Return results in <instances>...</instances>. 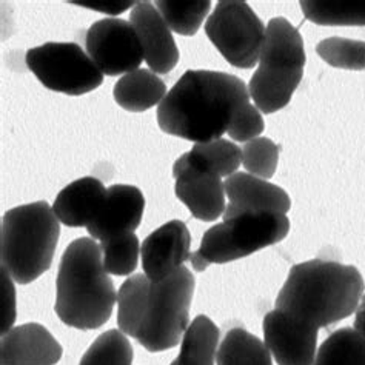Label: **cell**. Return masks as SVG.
<instances>
[{
	"label": "cell",
	"instance_id": "33",
	"mask_svg": "<svg viewBox=\"0 0 365 365\" xmlns=\"http://www.w3.org/2000/svg\"><path fill=\"white\" fill-rule=\"evenodd\" d=\"M354 314H356V318H354L353 329L365 338V293L362 294L359 305H358L356 312H354Z\"/></svg>",
	"mask_w": 365,
	"mask_h": 365
},
{
	"label": "cell",
	"instance_id": "7",
	"mask_svg": "<svg viewBox=\"0 0 365 365\" xmlns=\"http://www.w3.org/2000/svg\"><path fill=\"white\" fill-rule=\"evenodd\" d=\"M288 230L290 220L279 213H250L225 219L207 230L190 261L196 272H204L210 264L233 262L281 242Z\"/></svg>",
	"mask_w": 365,
	"mask_h": 365
},
{
	"label": "cell",
	"instance_id": "3",
	"mask_svg": "<svg viewBox=\"0 0 365 365\" xmlns=\"http://www.w3.org/2000/svg\"><path fill=\"white\" fill-rule=\"evenodd\" d=\"M362 294L364 279L356 267L313 259L292 267L276 310L322 329L351 316Z\"/></svg>",
	"mask_w": 365,
	"mask_h": 365
},
{
	"label": "cell",
	"instance_id": "24",
	"mask_svg": "<svg viewBox=\"0 0 365 365\" xmlns=\"http://www.w3.org/2000/svg\"><path fill=\"white\" fill-rule=\"evenodd\" d=\"M188 158L200 168L215 173L219 178H230L242 163V150L227 139L196 143Z\"/></svg>",
	"mask_w": 365,
	"mask_h": 365
},
{
	"label": "cell",
	"instance_id": "13",
	"mask_svg": "<svg viewBox=\"0 0 365 365\" xmlns=\"http://www.w3.org/2000/svg\"><path fill=\"white\" fill-rule=\"evenodd\" d=\"M191 237L184 222L170 220L147 236L140 247L142 267L153 282H162L188 261Z\"/></svg>",
	"mask_w": 365,
	"mask_h": 365
},
{
	"label": "cell",
	"instance_id": "17",
	"mask_svg": "<svg viewBox=\"0 0 365 365\" xmlns=\"http://www.w3.org/2000/svg\"><path fill=\"white\" fill-rule=\"evenodd\" d=\"M62 353L54 336L36 322L14 327L0 339V365H56Z\"/></svg>",
	"mask_w": 365,
	"mask_h": 365
},
{
	"label": "cell",
	"instance_id": "4",
	"mask_svg": "<svg viewBox=\"0 0 365 365\" xmlns=\"http://www.w3.org/2000/svg\"><path fill=\"white\" fill-rule=\"evenodd\" d=\"M118 294L105 270L101 245L91 237L73 241L62 255L54 312L68 327L96 330L110 321Z\"/></svg>",
	"mask_w": 365,
	"mask_h": 365
},
{
	"label": "cell",
	"instance_id": "28",
	"mask_svg": "<svg viewBox=\"0 0 365 365\" xmlns=\"http://www.w3.org/2000/svg\"><path fill=\"white\" fill-rule=\"evenodd\" d=\"M321 59L334 68L361 71L365 70V42L329 37L316 46Z\"/></svg>",
	"mask_w": 365,
	"mask_h": 365
},
{
	"label": "cell",
	"instance_id": "27",
	"mask_svg": "<svg viewBox=\"0 0 365 365\" xmlns=\"http://www.w3.org/2000/svg\"><path fill=\"white\" fill-rule=\"evenodd\" d=\"M102 261L108 274L130 276L138 268L140 244L134 233H127L101 242Z\"/></svg>",
	"mask_w": 365,
	"mask_h": 365
},
{
	"label": "cell",
	"instance_id": "22",
	"mask_svg": "<svg viewBox=\"0 0 365 365\" xmlns=\"http://www.w3.org/2000/svg\"><path fill=\"white\" fill-rule=\"evenodd\" d=\"M307 21L322 26H365V0L301 2Z\"/></svg>",
	"mask_w": 365,
	"mask_h": 365
},
{
	"label": "cell",
	"instance_id": "9",
	"mask_svg": "<svg viewBox=\"0 0 365 365\" xmlns=\"http://www.w3.org/2000/svg\"><path fill=\"white\" fill-rule=\"evenodd\" d=\"M262 21L247 2L222 0L207 19L205 34L224 59L236 68L250 70L259 62L265 39Z\"/></svg>",
	"mask_w": 365,
	"mask_h": 365
},
{
	"label": "cell",
	"instance_id": "31",
	"mask_svg": "<svg viewBox=\"0 0 365 365\" xmlns=\"http://www.w3.org/2000/svg\"><path fill=\"white\" fill-rule=\"evenodd\" d=\"M16 321V288L13 277L2 270V334L13 329Z\"/></svg>",
	"mask_w": 365,
	"mask_h": 365
},
{
	"label": "cell",
	"instance_id": "19",
	"mask_svg": "<svg viewBox=\"0 0 365 365\" xmlns=\"http://www.w3.org/2000/svg\"><path fill=\"white\" fill-rule=\"evenodd\" d=\"M113 96L120 108L142 113L163 101L167 96V86L156 73L139 68L122 76L114 85Z\"/></svg>",
	"mask_w": 365,
	"mask_h": 365
},
{
	"label": "cell",
	"instance_id": "18",
	"mask_svg": "<svg viewBox=\"0 0 365 365\" xmlns=\"http://www.w3.org/2000/svg\"><path fill=\"white\" fill-rule=\"evenodd\" d=\"M107 196V188L96 178H82L66 185L57 195L53 211L66 227H88L98 216Z\"/></svg>",
	"mask_w": 365,
	"mask_h": 365
},
{
	"label": "cell",
	"instance_id": "2",
	"mask_svg": "<svg viewBox=\"0 0 365 365\" xmlns=\"http://www.w3.org/2000/svg\"><path fill=\"white\" fill-rule=\"evenodd\" d=\"M195 287V276L184 265L162 282L143 273L128 277L118 293L119 330L153 353L176 347L191 324Z\"/></svg>",
	"mask_w": 365,
	"mask_h": 365
},
{
	"label": "cell",
	"instance_id": "15",
	"mask_svg": "<svg viewBox=\"0 0 365 365\" xmlns=\"http://www.w3.org/2000/svg\"><path fill=\"white\" fill-rule=\"evenodd\" d=\"M143 210H145V197L138 187L111 185L107 188V196L98 216L86 227V232L101 242L134 233V230L140 225Z\"/></svg>",
	"mask_w": 365,
	"mask_h": 365
},
{
	"label": "cell",
	"instance_id": "29",
	"mask_svg": "<svg viewBox=\"0 0 365 365\" xmlns=\"http://www.w3.org/2000/svg\"><path fill=\"white\" fill-rule=\"evenodd\" d=\"M279 147L268 138H256L242 147L244 168L259 179L268 180L274 176Z\"/></svg>",
	"mask_w": 365,
	"mask_h": 365
},
{
	"label": "cell",
	"instance_id": "16",
	"mask_svg": "<svg viewBox=\"0 0 365 365\" xmlns=\"http://www.w3.org/2000/svg\"><path fill=\"white\" fill-rule=\"evenodd\" d=\"M130 24L139 36L150 70L156 74H168L175 70L179 62V50L158 8L147 0L138 2L131 9Z\"/></svg>",
	"mask_w": 365,
	"mask_h": 365
},
{
	"label": "cell",
	"instance_id": "5",
	"mask_svg": "<svg viewBox=\"0 0 365 365\" xmlns=\"http://www.w3.org/2000/svg\"><path fill=\"white\" fill-rule=\"evenodd\" d=\"M61 236L59 219L43 200L6 211L0 227L2 270L25 285L50 270Z\"/></svg>",
	"mask_w": 365,
	"mask_h": 365
},
{
	"label": "cell",
	"instance_id": "32",
	"mask_svg": "<svg viewBox=\"0 0 365 365\" xmlns=\"http://www.w3.org/2000/svg\"><path fill=\"white\" fill-rule=\"evenodd\" d=\"M70 4L108 16H119L127 11L128 8L133 9L138 2H133V0H127V2H122V0H71Z\"/></svg>",
	"mask_w": 365,
	"mask_h": 365
},
{
	"label": "cell",
	"instance_id": "11",
	"mask_svg": "<svg viewBox=\"0 0 365 365\" xmlns=\"http://www.w3.org/2000/svg\"><path fill=\"white\" fill-rule=\"evenodd\" d=\"M173 176L176 179V196L193 217L213 222L225 213V185L222 178L211 173L182 155L173 165Z\"/></svg>",
	"mask_w": 365,
	"mask_h": 365
},
{
	"label": "cell",
	"instance_id": "8",
	"mask_svg": "<svg viewBox=\"0 0 365 365\" xmlns=\"http://www.w3.org/2000/svg\"><path fill=\"white\" fill-rule=\"evenodd\" d=\"M26 66L45 88L82 96L99 88L103 73L74 42H46L26 53Z\"/></svg>",
	"mask_w": 365,
	"mask_h": 365
},
{
	"label": "cell",
	"instance_id": "1",
	"mask_svg": "<svg viewBox=\"0 0 365 365\" xmlns=\"http://www.w3.org/2000/svg\"><path fill=\"white\" fill-rule=\"evenodd\" d=\"M250 99L248 86L233 74L188 70L159 103L158 123L163 133L190 142L217 140Z\"/></svg>",
	"mask_w": 365,
	"mask_h": 365
},
{
	"label": "cell",
	"instance_id": "25",
	"mask_svg": "<svg viewBox=\"0 0 365 365\" xmlns=\"http://www.w3.org/2000/svg\"><path fill=\"white\" fill-rule=\"evenodd\" d=\"M158 11L171 31L180 36H195L210 13V0L180 2V0H160L156 2Z\"/></svg>",
	"mask_w": 365,
	"mask_h": 365
},
{
	"label": "cell",
	"instance_id": "23",
	"mask_svg": "<svg viewBox=\"0 0 365 365\" xmlns=\"http://www.w3.org/2000/svg\"><path fill=\"white\" fill-rule=\"evenodd\" d=\"M314 365H365V338L350 327L333 331L319 347Z\"/></svg>",
	"mask_w": 365,
	"mask_h": 365
},
{
	"label": "cell",
	"instance_id": "14",
	"mask_svg": "<svg viewBox=\"0 0 365 365\" xmlns=\"http://www.w3.org/2000/svg\"><path fill=\"white\" fill-rule=\"evenodd\" d=\"M224 185L228 197L224 220L250 213L287 215L292 208L285 190L250 173H235L225 179Z\"/></svg>",
	"mask_w": 365,
	"mask_h": 365
},
{
	"label": "cell",
	"instance_id": "12",
	"mask_svg": "<svg viewBox=\"0 0 365 365\" xmlns=\"http://www.w3.org/2000/svg\"><path fill=\"white\" fill-rule=\"evenodd\" d=\"M264 342L277 365H314L319 329L279 310L265 314Z\"/></svg>",
	"mask_w": 365,
	"mask_h": 365
},
{
	"label": "cell",
	"instance_id": "30",
	"mask_svg": "<svg viewBox=\"0 0 365 365\" xmlns=\"http://www.w3.org/2000/svg\"><path fill=\"white\" fill-rule=\"evenodd\" d=\"M264 119L262 113L253 103H247L242 108H239L228 128L230 138L236 142H250L261 136L264 131Z\"/></svg>",
	"mask_w": 365,
	"mask_h": 365
},
{
	"label": "cell",
	"instance_id": "6",
	"mask_svg": "<svg viewBox=\"0 0 365 365\" xmlns=\"http://www.w3.org/2000/svg\"><path fill=\"white\" fill-rule=\"evenodd\" d=\"M304 41L285 17L267 25L257 70L248 83L250 98L261 113L272 114L287 107L299 86L305 68Z\"/></svg>",
	"mask_w": 365,
	"mask_h": 365
},
{
	"label": "cell",
	"instance_id": "10",
	"mask_svg": "<svg viewBox=\"0 0 365 365\" xmlns=\"http://www.w3.org/2000/svg\"><path fill=\"white\" fill-rule=\"evenodd\" d=\"M86 54L103 76H120L139 70L145 59L138 33L123 19H102L86 31Z\"/></svg>",
	"mask_w": 365,
	"mask_h": 365
},
{
	"label": "cell",
	"instance_id": "26",
	"mask_svg": "<svg viewBox=\"0 0 365 365\" xmlns=\"http://www.w3.org/2000/svg\"><path fill=\"white\" fill-rule=\"evenodd\" d=\"M133 347L125 333L110 330L91 344L79 365H133Z\"/></svg>",
	"mask_w": 365,
	"mask_h": 365
},
{
	"label": "cell",
	"instance_id": "20",
	"mask_svg": "<svg viewBox=\"0 0 365 365\" xmlns=\"http://www.w3.org/2000/svg\"><path fill=\"white\" fill-rule=\"evenodd\" d=\"M219 336V329L208 316H197L182 338L179 356L170 365H215Z\"/></svg>",
	"mask_w": 365,
	"mask_h": 365
},
{
	"label": "cell",
	"instance_id": "21",
	"mask_svg": "<svg viewBox=\"0 0 365 365\" xmlns=\"http://www.w3.org/2000/svg\"><path fill=\"white\" fill-rule=\"evenodd\" d=\"M217 365H273L272 353L264 341L244 329L230 330L219 344Z\"/></svg>",
	"mask_w": 365,
	"mask_h": 365
}]
</instances>
